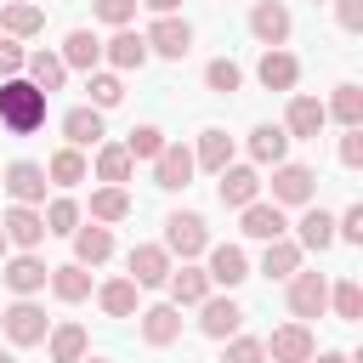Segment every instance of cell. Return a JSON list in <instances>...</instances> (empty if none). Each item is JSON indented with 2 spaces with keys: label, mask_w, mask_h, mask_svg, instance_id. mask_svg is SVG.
<instances>
[{
  "label": "cell",
  "mask_w": 363,
  "mask_h": 363,
  "mask_svg": "<svg viewBox=\"0 0 363 363\" xmlns=\"http://www.w3.org/2000/svg\"><path fill=\"white\" fill-rule=\"evenodd\" d=\"M0 125H6L11 136H34V130L45 125V91H40L34 79H23V74L0 79Z\"/></svg>",
  "instance_id": "obj_1"
},
{
  "label": "cell",
  "mask_w": 363,
  "mask_h": 363,
  "mask_svg": "<svg viewBox=\"0 0 363 363\" xmlns=\"http://www.w3.org/2000/svg\"><path fill=\"white\" fill-rule=\"evenodd\" d=\"M164 250H170V255H182V261L204 255V250H210V227H204V216L176 210V216L164 221Z\"/></svg>",
  "instance_id": "obj_2"
},
{
  "label": "cell",
  "mask_w": 363,
  "mask_h": 363,
  "mask_svg": "<svg viewBox=\"0 0 363 363\" xmlns=\"http://www.w3.org/2000/svg\"><path fill=\"white\" fill-rule=\"evenodd\" d=\"M0 323H6V340H11V346H40V340L51 335V318H45V306H34L28 295H23V301H11Z\"/></svg>",
  "instance_id": "obj_3"
},
{
  "label": "cell",
  "mask_w": 363,
  "mask_h": 363,
  "mask_svg": "<svg viewBox=\"0 0 363 363\" xmlns=\"http://www.w3.org/2000/svg\"><path fill=\"white\" fill-rule=\"evenodd\" d=\"M323 306H329V278L323 272H289V312L306 323V318H323Z\"/></svg>",
  "instance_id": "obj_4"
},
{
  "label": "cell",
  "mask_w": 363,
  "mask_h": 363,
  "mask_svg": "<svg viewBox=\"0 0 363 363\" xmlns=\"http://www.w3.org/2000/svg\"><path fill=\"white\" fill-rule=\"evenodd\" d=\"M193 147H182V142H164L159 153H153V187H164V193H176V187H187L193 182Z\"/></svg>",
  "instance_id": "obj_5"
},
{
  "label": "cell",
  "mask_w": 363,
  "mask_h": 363,
  "mask_svg": "<svg viewBox=\"0 0 363 363\" xmlns=\"http://www.w3.org/2000/svg\"><path fill=\"white\" fill-rule=\"evenodd\" d=\"M312 193H318V176L306 164H289V159L272 164V204H312Z\"/></svg>",
  "instance_id": "obj_6"
},
{
  "label": "cell",
  "mask_w": 363,
  "mask_h": 363,
  "mask_svg": "<svg viewBox=\"0 0 363 363\" xmlns=\"http://www.w3.org/2000/svg\"><path fill=\"white\" fill-rule=\"evenodd\" d=\"M238 323H244V306H238L233 295H204V301H199V329H204L210 340L238 335Z\"/></svg>",
  "instance_id": "obj_7"
},
{
  "label": "cell",
  "mask_w": 363,
  "mask_h": 363,
  "mask_svg": "<svg viewBox=\"0 0 363 363\" xmlns=\"http://www.w3.org/2000/svg\"><path fill=\"white\" fill-rule=\"evenodd\" d=\"M261 346H267L272 363H312V352H318V340H312L306 323H284V329H272V340H261Z\"/></svg>",
  "instance_id": "obj_8"
},
{
  "label": "cell",
  "mask_w": 363,
  "mask_h": 363,
  "mask_svg": "<svg viewBox=\"0 0 363 363\" xmlns=\"http://www.w3.org/2000/svg\"><path fill=\"white\" fill-rule=\"evenodd\" d=\"M125 267H130V284H136V289H159V284L170 278V250H164V244H136Z\"/></svg>",
  "instance_id": "obj_9"
},
{
  "label": "cell",
  "mask_w": 363,
  "mask_h": 363,
  "mask_svg": "<svg viewBox=\"0 0 363 363\" xmlns=\"http://www.w3.org/2000/svg\"><path fill=\"white\" fill-rule=\"evenodd\" d=\"M142 40H147V51H159V57H176V62L193 51V28H187L176 11H170V17H159V23H153Z\"/></svg>",
  "instance_id": "obj_10"
},
{
  "label": "cell",
  "mask_w": 363,
  "mask_h": 363,
  "mask_svg": "<svg viewBox=\"0 0 363 363\" xmlns=\"http://www.w3.org/2000/svg\"><path fill=\"white\" fill-rule=\"evenodd\" d=\"M221 182H216V193H221V204L227 210H244V204H255L261 199V176L250 170V164H227V170H216Z\"/></svg>",
  "instance_id": "obj_11"
},
{
  "label": "cell",
  "mask_w": 363,
  "mask_h": 363,
  "mask_svg": "<svg viewBox=\"0 0 363 363\" xmlns=\"http://www.w3.org/2000/svg\"><path fill=\"white\" fill-rule=\"evenodd\" d=\"M0 278H6V289H11V295H34V289H45L51 267H45L34 250H23V255H11V261L0 267Z\"/></svg>",
  "instance_id": "obj_12"
},
{
  "label": "cell",
  "mask_w": 363,
  "mask_h": 363,
  "mask_svg": "<svg viewBox=\"0 0 363 363\" xmlns=\"http://www.w3.org/2000/svg\"><path fill=\"white\" fill-rule=\"evenodd\" d=\"M289 11H284V0H255V11H250V34L261 40V45H284L289 40Z\"/></svg>",
  "instance_id": "obj_13"
},
{
  "label": "cell",
  "mask_w": 363,
  "mask_h": 363,
  "mask_svg": "<svg viewBox=\"0 0 363 363\" xmlns=\"http://www.w3.org/2000/svg\"><path fill=\"white\" fill-rule=\"evenodd\" d=\"M6 193H11V204H40L45 199V164H34V159L6 164Z\"/></svg>",
  "instance_id": "obj_14"
},
{
  "label": "cell",
  "mask_w": 363,
  "mask_h": 363,
  "mask_svg": "<svg viewBox=\"0 0 363 363\" xmlns=\"http://www.w3.org/2000/svg\"><path fill=\"white\" fill-rule=\"evenodd\" d=\"M284 227H289V221H284V204H261V199H255V204L238 210V233H244V238H261V244H267V238H284Z\"/></svg>",
  "instance_id": "obj_15"
},
{
  "label": "cell",
  "mask_w": 363,
  "mask_h": 363,
  "mask_svg": "<svg viewBox=\"0 0 363 363\" xmlns=\"http://www.w3.org/2000/svg\"><path fill=\"white\" fill-rule=\"evenodd\" d=\"M255 79H261L267 91H289V85L301 79V62H295L284 45H267V51H261V62H255Z\"/></svg>",
  "instance_id": "obj_16"
},
{
  "label": "cell",
  "mask_w": 363,
  "mask_h": 363,
  "mask_svg": "<svg viewBox=\"0 0 363 363\" xmlns=\"http://www.w3.org/2000/svg\"><path fill=\"white\" fill-rule=\"evenodd\" d=\"M323 102L318 96H289V113H284V136H301V142H318L323 130Z\"/></svg>",
  "instance_id": "obj_17"
},
{
  "label": "cell",
  "mask_w": 363,
  "mask_h": 363,
  "mask_svg": "<svg viewBox=\"0 0 363 363\" xmlns=\"http://www.w3.org/2000/svg\"><path fill=\"white\" fill-rule=\"evenodd\" d=\"M0 227H6V238H11L17 250H34V244L45 238V216H40L34 204H11V210L0 216Z\"/></svg>",
  "instance_id": "obj_18"
},
{
  "label": "cell",
  "mask_w": 363,
  "mask_h": 363,
  "mask_svg": "<svg viewBox=\"0 0 363 363\" xmlns=\"http://www.w3.org/2000/svg\"><path fill=\"white\" fill-rule=\"evenodd\" d=\"M210 284H221V289H238L244 278H250V261H244V250L238 244H210Z\"/></svg>",
  "instance_id": "obj_19"
},
{
  "label": "cell",
  "mask_w": 363,
  "mask_h": 363,
  "mask_svg": "<svg viewBox=\"0 0 363 363\" xmlns=\"http://www.w3.org/2000/svg\"><path fill=\"white\" fill-rule=\"evenodd\" d=\"M108 255H113V233H108L102 221L74 227V261H79V267H102Z\"/></svg>",
  "instance_id": "obj_20"
},
{
  "label": "cell",
  "mask_w": 363,
  "mask_h": 363,
  "mask_svg": "<svg viewBox=\"0 0 363 363\" xmlns=\"http://www.w3.org/2000/svg\"><path fill=\"white\" fill-rule=\"evenodd\" d=\"M170 295H176V306H199L204 295H210V272L204 267H193V261H182V267H170Z\"/></svg>",
  "instance_id": "obj_21"
},
{
  "label": "cell",
  "mask_w": 363,
  "mask_h": 363,
  "mask_svg": "<svg viewBox=\"0 0 363 363\" xmlns=\"http://www.w3.org/2000/svg\"><path fill=\"white\" fill-rule=\"evenodd\" d=\"M176 335H182V306H176V301L142 312V340H147V346H170Z\"/></svg>",
  "instance_id": "obj_22"
},
{
  "label": "cell",
  "mask_w": 363,
  "mask_h": 363,
  "mask_svg": "<svg viewBox=\"0 0 363 363\" xmlns=\"http://www.w3.org/2000/svg\"><path fill=\"white\" fill-rule=\"evenodd\" d=\"M0 28H6L11 40H28V34L45 28V6H34V0H11V6H0Z\"/></svg>",
  "instance_id": "obj_23"
},
{
  "label": "cell",
  "mask_w": 363,
  "mask_h": 363,
  "mask_svg": "<svg viewBox=\"0 0 363 363\" xmlns=\"http://www.w3.org/2000/svg\"><path fill=\"white\" fill-rule=\"evenodd\" d=\"M62 68H85V74H96V62H102V40L91 34V28H74L68 40H62Z\"/></svg>",
  "instance_id": "obj_24"
},
{
  "label": "cell",
  "mask_w": 363,
  "mask_h": 363,
  "mask_svg": "<svg viewBox=\"0 0 363 363\" xmlns=\"http://www.w3.org/2000/svg\"><path fill=\"white\" fill-rule=\"evenodd\" d=\"M102 57H108L119 74H130V68H142V62H147V40H142L136 28H119V34L102 45Z\"/></svg>",
  "instance_id": "obj_25"
},
{
  "label": "cell",
  "mask_w": 363,
  "mask_h": 363,
  "mask_svg": "<svg viewBox=\"0 0 363 363\" xmlns=\"http://www.w3.org/2000/svg\"><path fill=\"white\" fill-rule=\"evenodd\" d=\"M62 136H68V147H96L102 142V108H68Z\"/></svg>",
  "instance_id": "obj_26"
},
{
  "label": "cell",
  "mask_w": 363,
  "mask_h": 363,
  "mask_svg": "<svg viewBox=\"0 0 363 363\" xmlns=\"http://www.w3.org/2000/svg\"><path fill=\"white\" fill-rule=\"evenodd\" d=\"M130 170H136V159L125 153V142H96V176H102V182L125 187V182H130Z\"/></svg>",
  "instance_id": "obj_27"
},
{
  "label": "cell",
  "mask_w": 363,
  "mask_h": 363,
  "mask_svg": "<svg viewBox=\"0 0 363 363\" xmlns=\"http://www.w3.org/2000/svg\"><path fill=\"white\" fill-rule=\"evenodd\" d=\"M45 284H51V295H57V301H68V306L91 295V272H85L79 261H68V267H51V278H45Z\"/></svg>",
  "instance_id": "obj_28"
},
{
  "label": "cell",
  "mask_w": 363,
  "mask_h": 363,
  "mask_svg": "<svg viewBox=\"0 0 363 363\" xmlns=\"http://www.w3.org/2000/svg\"><path fill=\"white\" fill-rule=\"evenodd\" d=\"M23 74H28L45 96H51V91H62V79H68V68H62V57H57V51H34V57L23 62Z\"/></svg>",
  "instance_id": "obj_29"
},
{
  "label": "cell",
  "mask_w": 363,
  "mask_h": 363,
  "mask_svg": "<svg viewBox=\"0 0 363 363\" xmlns=\"http://www.w3.org/2000/svg\"><path fill=\"white\" fill-rule=\"evenodd\" d=\"M193 164H204V170H227V164H233V136H227V130H199Z\"/></svg>",
  "instance_id": "obj_30"
},
{
  "label": "cell",
  "mask_w": 363,
  "mask_h": 363,
  "mask_svg": "<svg viewBox=\"0 0 363 363\" xmlns=\"http://www.w3.org/2000/svg\"><path fill=\"white\" fill-rule=\"evenodd\" d=\"M125 216H130V193H125V187H113V182H102V187L91 193V221H102V227H108V221H125Z\"/></svg>",
  "instance_id": "obj_31"
},
{
  "label": "cell",
  "mask_w": 363,
  "mask_h": 363,
  "mask_svg": "<svg viewBox=\"0 0 363 363\" xmlns=\"http://www.w3.org/2000/svg\"><path fill=\"white\" fill-rule=\"evenodd\" d=\"M295 227H301V250H318V255H323V250L335 244V216H329V210H318V204H312Z\"/></svg>",
  "instance_id": "obj_32"
},
{
  "label": "cell",
  "mask_w": 363,
  "mask_h": 363,
  "mask_svg": "<svg viewBox=\"0 0 363 363\" xmlns=\"http://www.w3.org/2000/svg\"><path fill=\"white\" fill-rule=\"evenodd\" d=\"M284 147H289L284 125H255V130H250V159H255V164H278Z\"/></svg>",
  "instance_id": "obj_33"
},
{
  "label": "cell",
  "mask_w": 363,
  "mask_h": 363,
  "mask_svg": "<svg viewBox=\"0 0 363 363\" xmlns=\"http://www.w3.org/2000/svg\"><path fill=\"white\" fill-rule=\"evenodd\" d=\"M85 153L79 147H57L51 153V164H45V182H57V187H74V182H85Z\"/></svg>",
  "instance_id": "obj_34"
},
{
  "label": "cell",
  "mask_w": 363,
  "mask_h": 363,
  "mask_svg": "<svg viewBox=\"0 0 363 363\" xmlns=\"http://www.w3.org/2000/svg\"><path fill=\"white\" fill-rule=\"evenodd\" d=\"M301 267V244H289V238H267V250H261V272L267 278H289Z\"/></svg>",
  "instance_id": "obj_35"
},
{
  "label": "cell",
  "mask_w": 363,
  "mask_h": 363,
  "mask_svg": "<svg viewBox=\"0 0 363 363\" xmlns=\"http://www.w3.org/2000/svg\"><path fill=\"white\" fill-rule=\"evenodd\" d=\"M45 346H51V363H79L85 357V329L79 323H57L45 335Z\"/></svg>",
  "instance_id": "obj_36"
},
{
  "label": "cell",
  "mask_w": 363,
  "mask_h": 363,
  "mask_svg": "<svg viewBox=\"0 0 363 363\" xmlns=\"http://www.w3.org/2000/svg\"><path fill=\"white\" fill-rule=\"evenodd\" d=\"M323 113H335L346 130H352V125H363V85H335V96L323 102Z\"/></svg>",
  "instance_id": "obj_37"
},
{
  "label": "cell",
  "mask_w": 363,
  "mask_h": 363,
  "mask_svg": "<svg viewBox=\"0 0 363 363\" xmlns=\"http://www.w3.org/2000/svg\"><path fill=\"white\" fill-rule=\"evenodd\" d=\"M96 301H102L108 318H130V312H136V284H130V278H108V284L96 289Z\"/></svg>",
  "instance_id": "obj_38"
},
{
  "label": "cell",
  "mask_w": 363,
  "mask_h": 363,
  "mask_svg": "<svg viewBox=\"0 0 363 363\" xmlns=\"http://www.w3.org/2000/svg\"><path fill=\"white\" fill-rule=\"evenodd\" d=\"M329 306H335V318H340V323H357V318H363V289H357V278L329 284Z\"/></svg>",
  "instance_id": "obj_39"
},
{
  "label": "cell",
  "mask_w": 363,
  "mask_h": 363,
  "mask_svg": "<svg viewBox=\"0 0 363 363\" xmlns=\"http://www.w3.org/2000/svg\"><path fill=\"white\" fill-rule=\"evenodd\" d=\"M204 85H210L216 96H233V91L244 85V74H238V62H233V57H216V62L204 68Z\"/></svg>",
  "instance_id": "obj_40"
},
{
  "label": "cell",
  "mask_w": 363,
  "mask_h": 363,
  "mask_svg": "<svg viewBox=\"0 0 363 363\" xmlns=\"http://www.w3.org/2000/svg\"><path fill=\"white\" fill-rule=\"evenodd\" d=\"M159 147H164V130H159V125H136V130L125 136V153H130V159H153Z\"/></svg>",
  "instance_id": "obj_41"
},
{
  "label": "cell",
  "mask_w": 363,
  "mask_h": 363,
  "mask_svg": "<svg viewBox=\"0 0 363 363\" xmlns=\"http://www.w3.org/2000/svg\"><path fill=\"white\" fill-rule=\"evenodd\" d=\"M40 216H45V233H74L79 227V204L74 199H51Z\"/></svg>",
  "instance_id": "obj_42"
},
{
  "label": "cell",
  "mask_w": 363,
  "mask_h": 363,
  "mask_svg": "<svg viewBox=\"0 0 363 363\" xmlns=\"http://www.w3.org/2000/svg\"><path fill=\"white\" fill-rule=\"evenodd\" d=\"M119 102H125L119 74H91V108H119Z\"/></svg>",
  "instance_id": "obj_43"
},
{
  "label": "cell",
  "mask_w": 363,
  "mask_h": 363,
  "mask_svg": "<svg viewBox=\"0 0 363 363\" xmlns=\"http://www.w3.org/2000/svg\"><path fill=\"white\" fill-rule=\"evenodd\" d=\"M221 363H267V346H261V340H250V335H227Z\"/></svg>",
  "instance_id": "obj_44"
},
{
  "label": "cell",
  "mask_w": 363,
  "mask_h": 363,
  "mask_svg": "<svg viewBox=\"0 0 363 363\" xmlns=\"http://www.w3.org/2000/svg\"><path fill=\"white\" fill-rule=\"evenodd\" d=\"M136 6H142V0H96V17H102L108 28H130Z\"/></svg>",
  "instance_id": "obj_45"
},
{
  "label": "cell",
  "mask_w": 363,
  "mask_h": 363,
  "mask_svg": "<svg viewBox=\"0 0 363 363\" xmlns=\"http://www.w3.org/2000/svg\"><path fill=\"white\" fill-rule=\"evenodd\" d=\"M340 164H346V170L363 164V125H352V130L340 136Z\"/></svg>",
  "instance_id": "obj_46"
},
{
  "label": "cell",
  "mask_w": 363,
  "mask_h": 363,
  "mask_svg": "<svg viewBox=\"0 0 363 363\" xmlns=\"http://www.w3.org/2000/svg\"><path fill=\"white\" fill-rule=\"evenodd\" d=\"M335 238H346V244H363V204H352V210L335 221Z\"/></svg>",
  "instance_id": "obj_47"
},
{
  "label": "cell",
  "mask_w": 363,
  "mask_h": 363,
  "mask_svg": "<svg viewBox=\"0 0 363 363\" xmlns=\"http://www.w3.org/2000/svg\"><path fill=\"white\" fill-rule=\"evenodd\" d=\"M23 62H28V51H23L17 40H0V79H11V74H23Z\"/></svg>",
  "instance_id": "obj_48"
},
{
  "label": "cell",
  "mask_w": 363,
  "mask_h": 363,
  "mask_svg": "<svg viewBox=\"0 0 363 363\" xmlns=\"http://www.w3.org/2000/svg\"><path fill=\"white\" fill-rule=\"evenodd\" d=\"M335 17L346 34H363V0H335Z\"/></svg>",
  "instance_id": "obj_49"
},
{
  "label": "cell",
  "mask_w": 363,
  "mask_h": 363,
  "mask_svg": "<svg viewBox=\"0 0 363 363\" xmlns=\"http://www.w3.org/2000/svg\"><path fill=\"white\" fill-rule=\"evenodd\" d=\"M142 6H147V11H159V17H170V11L182 6V0H142Z\"/></svg>",
  "instance_id": "obj_50"
},
{
  "label": "cell",
  "mask_w": 363,
  "mask_h": 363,
  "mask_svg": "<svg viewBox=\"0 0 363 363\" xmlns=\"http://www.w3.org/2000/svg\"><path fill=\"white\" fill-rule=\"evenodd\" d=\"M312 357H318V363H352L346 352H312Z\"/></svg>",
  "instance_id": "obj_51"
},
{
  "label": "cell",
  "mask_w": 363,
  "mask_h": 363,
  "mask_svg": "<svg viewBox=\"0 0 363 363\" xmlns=\"http://www.w3.org/2000/svg\"><path fill=\"white\" fill-rule=\"evenodd\" d=\"M6 250H11V238H6V227H0V261H6Z\"/></svg>",
  "instance_id": "obj_52"
},
{
  "label": "cell",
  "mask_w": 363,
  "mask_h": 363,
  "mask_svg": "<svg viewBox=\"0 0 363 363\" xmlns=\"http://www.w3.org/2000/svg\"><path fill=\"white\" fill-rule=\"evenodd\" d=\"M0 363H17V357H11V352H0Z\"/></svg>",
  "instance_id": "obj_53"
},
{
  "label": "cell",
  "mask_w": 363,
  "mask_h": 363,
  "mask_svg": "<svg viewBox=\"0 0 363 363\" xmlns=\"http://www.w3.org/2000/svg\"><path fill=\"white\" fill-rule=\"evenodd\" d=\"M79 363H108V357H79Z\"/></svg>",
  "instance_id": "obj_54"
},
{
  "label": "cell",
  "mask_w": 363,
  "mask_h": 363,
  "mask_svg": "<svg viewBox=\"0 0 363 363\" xmlns=\"http://www.w3.org/2000/svg\"><path fill=\"white\" fill-rule=\"evenodd\" d=\"M312 6H323V0H312Z\"/></svg>",
  "instance_id": "obj_55"
},
{
  "label": "cell",
  "mask_w": 363,
  "mask_h": 363,
  "mask_svg": "<svg viewBox=\"0 0 363 363\" xmlns=\"http://www.w3.org/2000/svg\"><path fill=\"white\" fill-rule=\"evenodd\" d=\"M34 6H40V0H34Z\"/></svg>",
  "instance_id": "obj_56"
}]
</instances>
